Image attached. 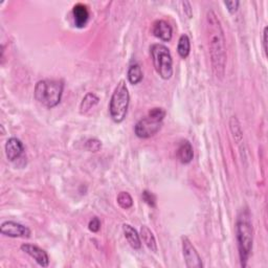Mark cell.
<instances>
[{"mask_svg":"<svg viewBox=\"0 0 268 268\" xmlns=\"http://www.w3.org/2000/svg\"><path fill=\"white\" fill-rule=\"evenodd\" d=\"M206 32L212 69L214 75L222 80L226 67V45L222 25L216 13L210 10L206 16Z\"/></svg>","mask_w":268,"mask_h":268,"instance_id":"1","label":"cell"},{"mask_svg":"<svg viewBox=\"0 0 268 268\" xmlns=\"http://www.w3.org/2000/svg\"><path fill=\"white\" fill-rule=\"evenodd\" d=\"M236 238L239 249L240 263L242 267L247 265L249 256L253 251L254 228L251 220V214L247 210L240 213L236 222Z\"/></svg>","mask_w":268,"mask_h":268,"instance_id":"2","label":"cell"},{"mask_svg":"<svg viewBox=\"0 0 268 268\" xmlns=\"http://www.w3.org/2000/svg\"><path fill=\"white\" fill-rule=\"evenodd\" d=\"M64 90V82L61 80H41L37 82L34 95L40 104L54 108L61 102Z\"/></svg>","mask_w":268,"mask_h":268,"instance_id":"3","label":"cell"},{"mask_svg":"<svg viewBox=\"0 0 268 268\" xmlns=\"http://www.w3.org/2000/svg\"><path fill=\"white\" fill-rule=\"evenodd\" d=\"M165 110L161 107H154L149 110L147 116L138 121L134 127V132L140 138H149L159 132L165 117Z\"/></svg>","mask_w":268,"mask_h":268,"instance_id":"4","label":"cell"},{"mask_svg":"<svg viewBox=\"0 0 268 268\" xmlns=\"http://www.w3.org/2000/svg\"><path fill=\"white\" fill-rule=\"evenodd\" d=\"M129 103H130V95L128 87L126 82L121 80L115 86L109 103V112L113 122L122 123L124 121L128 112Z\"/></svg>","mask_w":268,"mask_h":268,"instance_id":"5","label":"cell"},{"mask_svg":"<svg viewBox=\"0 0 268 268\" xmlns=\"http://www.w3.org/2000/svg\"><path fill=\"white\" fill-rule=\"evenodd\" d=\"M150 54L156 72L161 79L170 80L173 76V59L170 50L163 44L156 43L151 45Z\"/></svg>","mask_w":268,"mask_h":268,"instance_id":"6","label":"cell"},{"mask_svg":"<svg viewBox=\"0 0 268 268\" xmlns=\"http://www.w3.org/2000/svg\"><path fill=\"white\" fill-rule=\"evenodd\" d=\"M182 242V255L184 262L189 268H202L203 264L201 258L197 252V249L192 244V242L187 237L181 238Z\"/></svg>","mask_w":268,"mask_h":268,"instance_id":"7","label":"cell"},{"mask_svg":"<svg viewBox=\"0 0 268 268\" xmlns=\"http://www.w3.org/2000/svg\"><path fill=\"white\" fill-rule=\"evenodd\" d=\"M0 232L3 236L11 237V238H30L31 237V229L21 224L15 222V221H4L0 226Z\"/></svg>","mask_w":268,"mask_h":268,"instance_id":"8","label":"cell"},{"mask_svg":"<svg viewBox=\"0 0 268 268\" xmlns=\"http://www.w3.org/2000/svg\"><path fill=\"white\" fill-rule=\"evenodd\" d=\"M21 251L32 257L34 260L38 263V265L42 267H48L50 265V258L48 253L43 251L39 246L30 243H24L21 245Z\"/></svg>","mask_w":268,"mask_h":268,"instance_id":"9","label":"cell"},{"mask_svg":"<svg viewBox=\"0 0 268 268\" xmlns=\"http://www.w3.org/2000/svg\"><path fill=\"white\" fill-rule=\"evenodd\" d=\"M24 151V146L22 142L17 137L8 138L5 144V154L7 160L10 161H14L22 155Z\"/></svg>","mask_w":268,"mask_h":268,"instance_id":"10","label":"cell"},{"mask_svg":"<svg viewBox=\"0 0 268 268\" xmlns=\"http://www.w3.org/2000/svg\"><path fill=\"white\" fill-rule=\"evenodd\" d=\"M152 33L156 38H159L164 42H169L173 36L172 26L165 20H156L153 23Z\"/></svg>","mask_w":268,"mask_h":268,"instance_id":"11","label":"cell"},{"mask_svg":"<svg viewBox=\"0 0 268 268\" xmlns=\"http://www.w3.org/2000/svg\"><path fill=\"white\" fill-rule=\"evenodd\" d=\"M72 16L75 20V25L79 29L84 27L89 20V11L87 5L83 3H77L72 7Z\"/></svg>","mask_w":268,"mask_h":268,"instance_id":"12","label":"cell"},{"mask_svg":"<svg viewBox=\"0 0 268 268\" xmlns=\"http://www.w3.org/2000/svg\"><path fill=\"white\" fill-rule=\"evenodd\" d=\"M123 232L125 235V238L127 239L128 243L134 249H140L142 247V241H141V236L138 235L136 229L131 226L130 224H123Z\"/></svg>","mask_w":268,"mask_h":268,"instance_id":"13","label":"cell"},{"mask_svg":"<svg viewBox=\"0 0 268 268\" xmlns=\"http://www.w3.org/2000/svg\"><path fill=\"white\" fill-rule=\"evenodd\" d=\"M177 155H178L179 161L182 163H184V164L190 163L193 161V157H194V151H193L192 144L187 140L182 141L179 145Z\"/></svg>","mask_w":268,"mask_h":268,"instance_id":"14","label":"cell"},{"mask_svg":"<svg viewBox=\"0 0 268 268\" xmlns=\"http://www.w3.org/2000/svg\"><path fill=\"white\" fill-rule=\"evenodd\" d=\"M142 240L144 241V243L146 244V246L150 249L151 252L156 253L157 252V243H156V239L152 233V230L146 226L143 225L141 227V234H140Z\"/></svg>","mask_w":268,"mask_h":268,"instance_id":"15","label":"cell"},{"mask_svg":"<svg viewBox=\"0 0 268 268\" xmlns=\"http://www.w3.org/2000/svg\"><path fill=\"white\" fill-rule=\"evenodd\" d=\"M99 102H100L99 97L96 94H94V92H89V94H87L81 102L80 112L82 114H86L96 105L99 104Z\"/></svg>","mask_w":268,"mask_h":268,"instance_id":"16","label":"cell"},{"mask_svg":"<svg viewBox=\"0 0 268 268\" xmlns=\"http://www.w3.org/2000/svg\"><path fill=\"white\" fill-rule=\"evenodd\" d=\"M127 77H128V81L130 82V84L132 85H137L138 83H141L144 78L143 70L141 66L138 65L137 63L131 64V65L129 66Z\"/></svg>","mask_w":268,"mask_h":268,"instance_id":"17","label":"cell"},{"mask_svg":"<svg viewBox=\"0 0 268 268\" xmlns=\"http://www.w3.org/2000/svg\"><path fill=\"white\" fill-rule=\"evenodd\" d=\"M229 129L230 132L233 134L234 140L237 144H240L243 141V131L241 124H240L239 119L236 116H232L229 119Z\"/></svg>","mask_w":268,"mask_h":268,"instance_id":"18","label":"cell"},{"mask_svg":"<svg viewBox=\"0 0 268 268\" xmlns=\"http://www.w3.org/2000/svg\"><path fill=\"white\" fill-rule=\"evenodd\" d=\"M191 52V41L189 36L187 34H183L180 36L177 45V53L182 59H186L189 57Z\"/></svg>","mask_w":268,"mask_h":268,"instance_id":"19","label":"cell"},{"mask_svg":"<svg viewBox=\"0 0 268 268\" xmlns=\"http://www.w3.org/2000/svg\"><path fill=\"white\" fill-rule=\"evenodd\" d=\"M116 201H117V205L121 207L122 209H124V210L130 209L133 206V199H132L130 194H129L128 192H121V193H119L117 195Z\"/></svg>","mask_w":268,"mask_h":268,"instance_id":"20","label":"cell"},{"mask_svg":"<svg viewBox=\"0 0 268 268\" xmlns=\"http://www.w3.org/2000/svg\"><path fill=\"white\" fill-rule=\"evenodd\" d=\"M85 148H86V150L90 152H98L101 150L102 143L101 141L98 140V138H89L85 144Z\"/></svg>","mask_w":268,"mask_h":268,"instance_id":"21","label":"cell"},{"mask_svg":"<svg viewBox=\"0 0 268 268\" xmlns=\"http://www.w3.org/2000/svg\"><path fill=\"white\" fill-rule=\"evenodd\" d=\"M142 197H143V200L147 203L148 206L151 207V208H155V206H156V196L154 195L152 192L145 190L143 192V194H142Z\"/></svg>","mask_w":268,"mask_h":268,"instance_id":"22","label":"cell"},{"mask_svg":"<svg viewBox=\"0 0 268 268\" xmlns=\"http://www.w3.org/2000/svg\"><path fill=\"white\" fill-rule=\"evenodd\" d=\"M223 3L230 14H235L240 5V1H238V0H228V1H224Z\"/></svg>","mask_w":268,"mask_h":268,"instance_id":"23","label":"cell"},{"mask_svg":"<svg viewBox=\"0 0 268 268\" xmlns=\"http://www.w3.org/2000/svg\"><path fill=\"white\" fill-rule=\"evenodd\" d=\"M88 228L92 233H98L101 228V221L98 217H94L88 223Z\"/></svg>","mask_w":268,"mask_h":268,"instance_id":"24","label":"cell"},{"mask_svg":"<svg viewBox=\"0 0 268 268\" xmlns=\"http://www.w3.org/2000/svg\"><path fill=\"white\" fill-rule=\"evenodd\" d=\"M182 5H183V10H184V13H186L188 15L189 18L192 17V6H191V3L189 1H183L182 2Z\"/></svg>","mask_w":268,"mask_h":268,"instance_id":"25","label":"cell"},{"mask_svg":"<svg viewBox=\"0 0 268 268\" xmlns=\"http://www.w3.org/2000/svg\"><path fill=\"white\" fill-rule=\"evenodd\" d=\"M267 32H268V27L265 26L263 31V50L266 56H267Z\"/></svg>","mask_w":268,"mask_h":268,"instance_id":"26","label":"cell"}]
</instances>
